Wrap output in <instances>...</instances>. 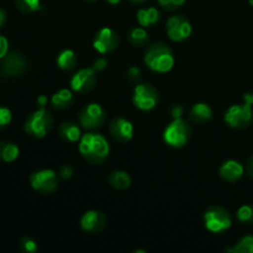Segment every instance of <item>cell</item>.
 Instances as JSON below:
<instances>
[{
  "instance_id": "obj_1",
  "label": "cell",
  "mask_w": 253,
  "mask_h": 253,
  "mask_svg": "<svg viewBox=\"0 0 253 253\" xmlns=\"http://www.w3.org/2000/svg\"><path fill=\"white\" fill-rule=\"evenodd\" d=\"M79 153L91 165H100L110 153V145L105 136L95 132H86L79 140Z\"/></svg>"
},
{
  "instance_id": "obj_2",
  "label": "cell",
  "mask_w": 253,
  "mask_h": 253,
  "mask_svg": "<svg viewBox=\"0 0 253 253\" xmlns=\"http://www.w3.org/2000/svg\"><path fill=\"white\" fill-rule=\"evenodd\" d=\"M145 63L151 71L156 73H167L174 67V54L172 49L165 43L151 44L145 53Z\"/></svg>"
},
{
  "instance_id": "obj_3",
  "label": "cell",
  "mask_w": 253,
  "mask_h": 253,
  "mask_svg": "<svg viewBox=\"0 0 253 253\" xmlns=\"http://www.w3.org/2000/svg\"><path fill=\"white\" fill-rule=\"evenodd\" d=\"M53 127V118L46 108H39L25 121L24 130L27 135L42 138Z\"/></svg>"
},
{
  "instance_id": "obj_4",
  "label": "cell",
  "mask_w": 253,
  "mask_h": 253,
  "mask_svg": "<svg viewBox=\"0 0 253 253\" xmlns=\"http://www.w3.org/2000/svg\"><path fill=\"white\" fill-rule=\"evenodd\" d=\"M192 135V128L183 119H173L172 123L166 127L163 132V141L166 145L174 148L185 146Z\"/></svg>"
},
{
  "instance_id": "obj_5",
  "label": "cell",
  "mask_w": 253,
  "mask_h": 253,
  "mask_svg": "<svg viewBox=\"0 0 253 253\" xmlns=\"http://www.w3.org/2000/svg\"><path fill=\"white\" fill-rule=\"evenodd\" d=\"M204 225L207 230L214 234H220L229 230L232 225L231 214L221 207H210L204 212Z\"/></svg>"
},
{
  "instance_id": "obj_6",
  "label": "cell",
  "mask_w": 253,
  "mask_h": 253,
  "mask_svg": "<svg viewBox=\"0 0 253 253\" xmlns=\"http://www.w3.org/2000/svg\"><path fill=\"white\" fill-rule=\"evenodd\" d=\"M132 103L138 110H153L160 103V93L152 84L140 83L133 89Z\"/></svg>"
},
{
  "instance_id": "obj_7",
  "label": "cell",
  "mask_w": 253,
  "mask_h": 253,
  "mask_svg": "<svg viewBox=\"0 0 253 253\" xmlns=\"http://www.w3.org/2000/svg\"><path fill=\"white\" fill-rule=\"evenodd\" d=\"M79 125L88 131H95L106 123V111L100 104L90 103L84 106L78 116Z\"/></svg>"
},
{
  "instance_id": "obj_8",
  "label": "cell",
  "mask_w": 253,
  "mask_h": 253,
  "mask_svg": "<svg viewBox=\"0 0 253 253\" xmlns=\"http://www.w3.org/2000/svg\"><path fill=\"white\" fill-rule=\"evenodd\" d=\"M224 119L230 127L242 130L249 127L253 123V109L246 103L236 104L227 109Z\"/></svg>"
},
{
  "instance_id": "obj_9",
  "label": "cell",
  "mask_w": 253,
  "mask_h": 253,
  "mask_svg": "<svg viewBox=\"0 0 253 253\" xmlns=\"http://www.w3.org/2000/svg\"><path fill=\"white\" fill-rule=\"evenodd\" d=\"M58 177L53 169H40L30 175V184L36 192L52 194L58 188Z\"/></svg>"
},
{
  "instance_id": "obj_10",
  "label": "cell",
  "mask_w": 253,
  "mask_h": 253,
  "mask_svg": "<svg viewBox=\"0 0 253 253\" xmlns=\"http://www.w3.org/2000/svg\"><path fill=\"white\" fill-rule=\"evenodd\" d=\"M166 31L168 37L174 42H182L189 39L192 35V24L183 15H173L167 20Z\"/></svg>"
},
{
  "instance_id": "obj_11",
  "label": "cell",
  "mask_w": 253,
  "mask_h": 253,
  "mask_svg": "<svg viewBox=\"0 0 253 253\" xmlns=\"http://www.w3.org/2000/svg\"><path fill=\"white\" fill-rule=\"evenodd\" d=\"M120 39L119 35L111 27H103L95 34L93 40V47L100 54L114 52L119 47Z\"/></svg>"
},
{
  "instance_id": "obj_12",
  "label": "cell",
  "mask_w": 253,
  "mask_h": 253,
  "mask_svg": "<svg viewBox=\"0 0 253 253\" xmlns=\"http://www.w3.org/2000/svg\"><path fill=\"white\" fill-rule=\"evenodd\" d=\"M96 72L93 68H82L69 81L71 89L76 93L85 94L93 90L96 85Z\"/></svg>"
},
{
  "instance_id": "obj_13",
  "label": "cell",
  "mask_w": 253,
  "mask_h": 253,
  "mask_svg": "<svg viewBox=\"0 0 253 253\" xmlns=\"http://www.w3.org/2000/svg\"><path fill=\"white\" fill-rule=\"evenodd\" d=\"M109 132L111 137L120 143H127L133 137V125L125 118H114L109 124Z\"/></svg>"
},
{
  "instance_id": "obj_14",
  "label": "cell",
  "mask_w": 253,
  "mask_h": 253,
  "mask_svg": "<svg viewBox=\"0 0 253 253\" xmlns=\"http://www.w3.org/2000/svg\"><path fill=\"white\" fill-rule=\"evenodd\" d=\"M26 59L19 52H7L6 56L2 58L1 72L6 77L16 78L24 74L26 71Z\"/></svg>"
},
{
  "instance_id": "obj_15",
  "label": "cell",
  "mask_w": 253,
  "mask_h": 253,
  "mask_svg": "<svg viewBox=\"0 0 253 253\" xmlns=\"http://www.w3.org/2000/svg\"><path fill=\"white\" fill-rule=\"evenodd\" d=\"M106 216L98 210H88L81 217V227L83 231L90 234H98L105 227Z\"/></svg>"
},
{
  "instance_id": "obj_16",
  "label": "cell",
  "mask_w": 253,
  "mask_h": 253,
  "mask_svg": "<svg viewBox=\"0 0 253 253\" xmlns=\"http://www.w3.org/2000/svg\"><path fill=\"white\" fill-rule=\"evenodd\" d=\"M245 166L236 160H227L220 167V177L229 183H235L241 179L245 174Z\"/></svg>"
},
{
  "instance_id": "obj_17",
  "label": "cell",
  "mask_w": 253,
  "mask_h": 253,
  "mask_svg": "<svg viewBox=\"0 0 253 253\" xmlns=\"http://www.w3.org/2000/svg\"><path fill=\"white\" fill-rule=\"evenodd\" d=\"M74 103V95L72 89H59L51 96V104L57 110H66Z\"/></svg>"
},
{
  "instance_id": "obj_18",
  "label": "cell",
  "mask_w": 253,
  "mask_h": 253,
  "mask_svg": "<svg viewBox=\"0 0 253 253\" xmlns=\"http://www.w3.org/2000/svg\"><path fill=\"white\" fill-rule=\"evenodd\" d=\"M59 136L66 142L74 143L78 142L83 135H82L81 127L78 126V124L73 123V121H64L59 126Z\"/></svg>"
},
{
  "instance_id": "obj_19",
  "label": "cell",
  "mask_w": 253,
  "mask_h": 253,
  "mask_svg": "<svg viewBox=\"0 0 253 253\" xmlns=\"http://www.w3.org/2000/svg\"><path fill=\"white\" fill-rule=\"evenodd\" d=\"M189 118L195 124H205L212 118V109L205 103H197L189 110Z\"/></svg>"
},
{
  "instance_id": "obj_20",
  "label": "cell",
  "mask_w": 253,
  "mask_h": 253,
  "mask_svg": "<svg viewBox=\"0 0 253 253\" xmlns=\"http://www.w3.org/2000/svg\"><path fill=\"white\" fill-rule=\"evenodd\" d=\"M160 11H158L157 7L155 6L142 7V9H140L136 12L137 22L140 24V26L142 27H150L152 26V25H155L156 22H158V20H160Z\"/></svg>"
},
{
  "instance_id": "obj_21",
  "label": "cell",
  "mask_w": 253,
  "mask_h": 253,
  "mask_svg": "<svg viewBox=\"0 0 253 253\" xmlns=\"http://www.w3.org/2000/svg\"><path fill=\"white\" fill-rule=\"evenodd\" d=\"M78 56L73 49H64L57 56V67L62 71H72L78 64Z\"/></svg>"
},
{
  "instance_id": "obj_22",
  "label": "cell",
  "mask_w": 253,
  "mask_h": 253,
  "mask_svg": "<svg viewBox=\"0 0 253 253\" xmlns=\"http://www.w3.org/2000/svg\"><path fill=\"white\" fill-rule=\"evenodd\" d=\"M109 184L118 190H126L131 185V177L125 170H114L108 178Z\"/></svg>"
},
{
  "instance_id": "obj_23",
  "label": "cell",
  "mask_w": 253,
  "mask_h": 253,
  "mask_svg": "<svg viewBox=\"0 0 253 253\" xmlns=\"http://www.w3.org/2000/svg\"><path fill=\"white\" fill-rule=\"evenodd\" d=\"M127 40L131 46L133 47H145L150 41V35H148L146 27H135L130 30L127 34Z\"/></svg>"
},
{
  "instance_id": "obj_24",
  "label": "cell",
  "mask_w": 253,
  "mask_h": 253,
  "mask_svg": "<svg viewBox=\"0 0 253 253\" xmlns=\"http://www.w3.org/2000/svg\"><path fill=\"white\" fill-rule=\"evenodd\" d=\"M20 150L12 142H0V160L6 163H11L19 157Z\"/></svg>"
},
{
  "instance_id": "obj_25",
  "label": "cell",
  "mask_w": 253,
  "mask_h": 253,
  "mask_svg": "<svg viewBox=\"0 0 253 253\" xmlns=\"http://www.w3.org/2000/svg\"><path fill=\"white\" fill-rule=\"evenodd\" d=\"M225 251L230 253H253V236H245L232 247H227Z\"/></svg>"
},
{
  "instance_id": "obj_26",
  "label": "cell",
  "mask_w": 253,
  "mask_h": 253,
  "mask_svg": "<svg viewBox=\"0 0 253 253\" xmlns=\"http://www.w3.org/2000/svg\"><path fill=\"white\" fill-rule=\"evenodd\" d=\"M17 9L22 12H35L41 7V0H14Z\"/></svg>"
},
{
  "instance_id": "obj_27",
  "label": "cell",
  "mask_w": 253,
  "mask_h": 253,
  "mask_svg": "<svg viewBox=\"0 0 253 253\" xmlns=\"http://www.w3.org/2000/svg\"><path fill=\"white\" fill-rule=\"evenodd\" d=\"M237 220L242 224H253V205H242L236 212Z\"/></svg>"
},
{
  "instance_id": "obj_28",
  "label": "cell",
  "mask_w": 253,
  "mask_h": 253,
  "mask_svg": "<svg viewBox=\"0 0 253 253\" xmlns=\"http://www.w3.org/2000/svg\"><path fill=\"white\" fill-rule=\"evenodd\" d=\"M12 120L11 111L7 108H4V106H0V131L6 128L7 126L10 125Z\"/></svg>"
},
{
  "instance_id": "obj_29",
  "label": "cell",
  "mask_w": 253,
  "mask_h": 253,
  "mask_svg": "<svg viewBox=\"0 0 253 253\" xmlns=\"http://www.w3.org/2000/svg\"><path fill=\"white\" fill-rule=\"evenodd\" d=\"M20 247H21L22 251L26 253H35L39 250L36 241L32 240L31 237H24V239L20 241Z\"/></svg>"
},
{
  "instance_id": "obj_30",
  "label": "cell",
  "mask_w": 253,
  "mask_h": 253,
  "mask_svg": "<svg viewBox=\"0 0 253 253\" xmlns=\"http://www.w3.org/2000/svg\"><path fill=\"white\" fill-rule=\"evenodd\" d=\"M187 0H158V4L166 10H175L182 6Z\"/></svg>"
},
{
  "instance_id": "obj_31",
  "label": "cell",
  "mask_w": 253,
  "mask_h": 253,
  "mask_svg": "<svg viewBox=\"0 0 253 253\" xmlns=\"http://www.w3.org/2000/svg\"><path fill=\"white\" fill-rule=\"evenodd\" d=\"M141 77H142V72H141V69L138 68V67L131 66L130 68L127 69V78L128 81L132 82V83H136V82L140 81Z\"/></svg>"
},
{
  "instance_id": "obj_32",
  "label": "cell",
  "mask_w": 253,
  "mask_h": 253,
  "mask_svg": "<svg viewBox=\"0 0 253 253\" xmlns=\"http://www.w3.org/2000/svg\"><path fill=\"white\" fill-rule=\"evenodd\" d=\"M58 175H59V178H62V179H64V180L69 179V178L73 175V168H72L69 165L61 166L58 169Z\"/></svg>"
},
{
  "instance_id": "obj_33",
  "label": "cell",
  "mask_w": 253,
  "mask_h": 253,
  "mask_svg": "<svg viewBox=\"0 0 253 253\" xmlns=\"http://www.w3.org/2000/svg\"><path fill=\"white\" fill-rule=\"evenodd\" d=\"M183 114H184V108L180 104H174L170 108V115H172L173 119H182Z\"/></svg>"
},
{
  "instance_id": "obj_34",
  "label": "cell",
  "mask_w": 253,
  "mask_h": 253,
  "mask_svg": "<svg viewBox=\"0 0 253 253\" xmlns=\"http://www.w3.org/2000/svg\"><path fill=\"white\" fill-rule=\"evenodd\" d=\"M106 67H108V61H106V58H104V57H100V58L95 59V62L93 63V67H91V68L95 72H100L104 71Z\"/></svg>"
},
{
  "instance_id": "obj_35",
  "label": "cell",
  "mask_w": 253,
  "mask_h": 253,
  "mask_svg": "<svg viewBox=\"0 0 253 253\" xmlns=\"http://www.w3.org/2000/svg\"><path fill=\"white\" fill-rule=\"evenodd\" d=\"M9 52V42L4 36H0V59L4 58Z\"/></svg>"
},
{
  "instance_id": "obj_36",
  "label": "cell",
  "mask_w": 253,
  "mask_h": 253,
  "mask_svg": "<svg viewBox=\"0 0 253 253\" xmlns=\"http://www.w3.org/2000/svg\"><path fill=\"white\" fill-rule=\"evenodd\" d=\"M245 170H246V173L250 175V177L253 178V153L252 155H250L249 158H247L246 166H245Z\"/></svg>"
},
{
  "instance_id": "obj_37",
  "label": "cell",
  "mask_w": 253,
  "mask_h": 253,
  "mask_svg": "<svg viewBox=\"0 0 253 253\" xmlns=\"http://www.w3.org/2000/svg\"><path fill=\"white\" fill-rule=\"evenodd\" d=\"M47 103H48V98L46 95H40L37 98V104H39V108H46Z\"/></svg>"
},
{
  "instance_id": "obj_38",
  "label": "cell",
  "mask_w": 253,
  "mask_h": 253,
  "mask_svg": "<svg viewBox=\"0 0 253 253\" xmlns=\"http://www.w3.org/2000/svg\"><path fill=\"white\" fill-rule=\"evenodd\" d=\"M244 101L246 104H249V105L253 106V91H249V93H246L244 95Z\"/></svg>"
},
{
  "instance_id": "obj_39",
  "label": "cell",
  "mask_w": 253,
  "mask_h": 253,
  "mask_svg": "<svg viewBox=\"0 0 253 253\" xmlns=\"http://www.w3.org/2000/svg\"><path fill=\"white\" fill-rule=\"evenodd\" d=\"M5 21H6V12L2 9H0V27L5 24Z\"/></svg>"
},
{
  "instance_id": "obj_40",
  "label": "cell",
  "mask_w": 253,
  "mask_h": 253,
  "mask_svg": "<svg viewBox=\"0 0 253 253\" xmlns=\"http://www.w3.org/2000/svg\"><path fill=\"white\" fill-rule=\"evenodd\" d=\"M106 1H108L109 4H111V5H116V4H119L121 0H106Z\"/></svg>"
},
{
  "instance_id": "obj_41",
  "label": "cell",
  "mask_w": 253,
  "mask_h": 253,
  "mask_svg": "<svg viewBox=\"0 0 253 253\" xmlns=\"http://www.w3.org/2000/svg\"><path fill=\"white\" fill-rule=\"evenodd\" d=\"M132 2H135V4H145L147 0H131Z\"/></svg>"
},
{
  "instance_id": "obj_42",
  "label": "cell",
  "mask_w": 253,
  "mask_h": 253,
  "mask_svg": "<svg viewBox=\"0 0 253 253\" xmlns=\"http://www.w3.org/2000/svg\"><path fill=\"white\" fill-rule=\"evenodd\" d=\"M249 2H250V4H251L252 6H253V0H249Z\"/></svg>"
},
{
  "instance_id": "obj_43",
  "label": "cell",
  "mask_w": 253,
  "mask_h": 253,
  "mask_svg": "<svg viewBox=\"0 0 253 253\" xmlns=\"http://www.w3.org/2000/svg\"><path fill=\"white\" fill-rule=\"evenodd\" d=\"M86 1H95V0H86Z\"/></svg>"
}]
</instances>
